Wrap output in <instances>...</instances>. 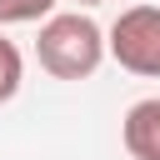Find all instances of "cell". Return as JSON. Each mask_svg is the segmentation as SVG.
Returning <instances> with one entry per match:
<instances>
[{
	"instance_id": "cell-4",
	"label": "cell",
	"mask_w": 160,
	"mask_h": 160,
	"mask_svg": "<svg viewBox=\"0 0 160 160\" xmlns=\"http://www.w3.org/2000/svg\"><path fill=\"white\" fill-rule=\"evenodd\" d=\"M20 80H25V60H20L15 40H5V35H0V105L20 90Z\"/></svg>"
},
{
	"instance_id": "cell-5",
	"label": "cell",
	"mask_w": 160,
	"mask_h": 160,
	"mask_svg": "<svg viewBox=\"0 0 160 160\" xmlns=\"http://www.w3.org/2000/svg\"><path fill=\"white\" fill-rule=\"evenodd\" d=\"M55 0H0V25H30V20H50Z\"/></svg>"
},
{
	"instance_id": "cell-3",
	"label": "cell",
	"mask_w": 160,
	"mask_h": 160,
	"mask_svg": "<svg viewBox=\"0 0 160 160\" xmlns=\"http://www.w3.org/2000/svg\"><path fill=\"white\" fill-rule=\"evenodd\" d=\"M120 135L135 160H160V100H135L120 120Z\"/></svg>"
},
{
	"instance_id": "cell-2",
	"label": "cell",
	"mask_w": 160,
	"mask_h": 160,
	"mask_svg": "<svg viewBox=\"0 0 160 160\" xmlns=\"http://www.w3.org/2000/svg\"><path fill=\"white\" fill-rule=\"evenodd\" d=\"M110 55L120 70L160 80V5H130L110 25Z\"/></svg>"
},
{
	"instance_id": "cell-1",
	"label": "cell",
	"mask_w": 160,
	"mask_h": 160,
	"mask_svg": "<svg viewBox=\"0 0 160 160\" xmlns=\"http://www.w3.org/2000/svg\"><path fill=\"white\" fill-rule=\"evenodd\" d=\"M35 55H40V70H50L55 80H90L100 70V60L110 55V35L90 15L65 10V15L40 20Z\"/></svg>"
},
{
	"instance_id": "cell-6",
	"label": "cell",
	"mask_w": 160,
	"mask_h": 160,
	"mask_svg": "<svg viewBox=\"0 0 160 160\" xmlns=\"http://www.w3.org/2000/svg\"><path fill=\"white\" fill-rule=\"evenodd\" d=\"M80 5H100V0H80Z\"/></svg>"
}]
</instances>
